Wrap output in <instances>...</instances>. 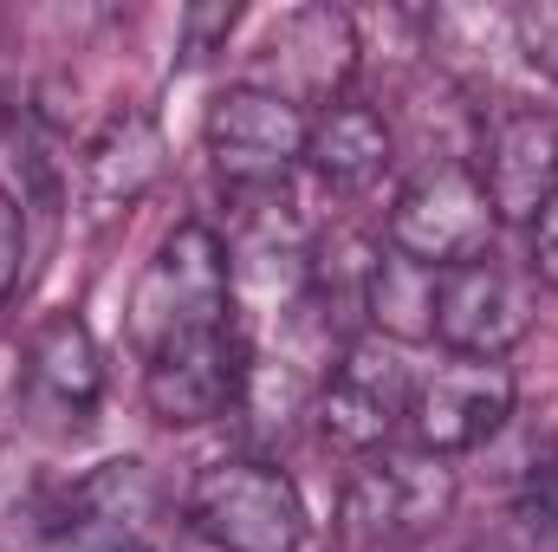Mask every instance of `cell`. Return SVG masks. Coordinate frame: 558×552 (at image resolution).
<instances>
[{"mask_svg":"<svg viewBox=\"0 0 558 552\" xmlns=\"http://www.w3.org/2000/svg\"><path fill=\"white\" fill-rule=\"evenodd\" d=\"M215 325H234V261L208 221H182L162 235L156 261L143 267L137 292H131V345L137 358H149Z\"/></svg>","mask_w":558,"mask_h":552,"instance_id":"obj_1","label":"cell"},{"mask_svg":"<svg viewBox=\"0 0 558 552\" xmlns=\"http://www.w3.org/2000/svg\"><path fill=\"white\" fill-rule=\"evenodd\" d=\"M182 520L215 552L305 547V494L279 461H260V455H234V461L202 468L189 481V494H182Z\"/></svg>","mask_w":558,"mask_h":552,"instance_id":"obj_2","label":"cell"},{"mask_svg":"<svg viewBox=\"0 0 558 552\" xmlns=\"http://www.w3.org/2000/svg\"><path fill=\"white\" fill-rule=\"evenodd\" d=\"M494 228H500V215H494L468 156H441V163L416 169L390 202V248L410 254L416 267H435V274L487 254Z\"/></svg>","mask_w":558,"mask_h":552,"instance_id":"obj_3","label":"cell"},{"mask_svg":"<svg viewBox=\"0 0 558 552\" xmlns=\"http://www.w3.org/2000/svg\"><path fill=\"white\" fill-rule=\"evenodd\" d=\"M254 384V338L247 325H215L195 338H175L143 358V404L169 429H202L215 416L241 410Z\"/></svg>","mask_w":558,"mask_h":552,"instance_id":"obj_4","label":"cell"},{"mask_svg":"<svg viewBox=\"0 0 558 552\" xmlns=\"http://www.w3.org/2000/svg\"><path fill=\"white\" fill-rule=\"evenodd\" d=\"M454 507V468L441 455L410 448H377L364 468L344 481V533L357 547H410L435 533Z\"/></svg>","mask_w":558,"mask_h":552,"instance_id":"obj_5","label":"cell"},{"mask_svg":"<svg viewBox=\"0 0 558 552\" xmlns=\"http://www.w3.org/2000/svg\"><path fill=\"white\" fill-rule=\"evenodd\" d=\"M305 131H312V118L299 105H286L274 92H254V85H228L202 118L208 163L234 195L286 189L292 169H305Z\"/></svg>","mask_w":558,"mask_h":552,"instance_id":"obj_6","label":"cell"},{"mask_svg":"<svg viewBox=\"0 0 558 552\" xmlns=\"http://www.w3.org/2000/svg\"><path fill=\"white\" fill-rule=\"evenodd\" d=\"M410 397H416V384H410L403 351L384 338H351L331 358V371L318 377L312 416H318L325 442H338L344 455H377L410 422Z\"/></svg>","mask_w":558,"mask_h":552,"instance_id":"obj_7","label":"cell"},{"mask_svg":"<svg viewBox=\"0 0 558 552\" xmlns=\"http://www.w3.org/2000/svg\"><path fill=\"white\" fill-rule=\"evenodd\" d=\"M59 533L78 552H162L169 547V494L149 475V461L111 455L65 488Z\"/></svg>","mask_w":558,"mask_h":552,"instance_id":"obj_8","label":"cell"},{"mask_svg":"<svg viewBox=\"0 0 558 552\" xmlns=\"http://www.w3.org/2000/svg\"><path fill=\"white\" fill-rule=\"evenodd\" d=\"M357 72V20L344 7H292L274 33L260 39L247 85L274 92L286 105H299L312 118V105H338L344 85Z\"/></svg>","mask_w":558,"mask_h":552,"instance_id":"obj_9","label":"cell"},{"mask_svg":"<svg viewBox=\"0 0 558 552\" xmlns=\"http://www.w3.org/2000/svg\"><path fill=\"white\" fill-rule=\"evenodd\" d=\"M526 332H533V292L507 261H494V248L435 274V338L448 345V358L500 364Z\"/></svg>","mask_w":558,"mask_h":552,"instance_id":"obj_10","label":"cell"},{"mask_svg":"<svg viewBox=\"0 0 558 552\" xmlns=\"http://www.w3.org/2000/svg\"><path fill=\"white\" fill-rule=\"evenodd\" d=\"M513 416V371L487 358H448L435 364L410 397V435L422 455H468L494 442Z\"/></svg>","mask_w":558,"mask_h":552,"instance_id":"obj_11","label":"cell"},{"mask_svg":"<svg viewBox=\"0 0 558 552\" xmlns=\"http://www.w3.org/2000/svg\"><path fill=\"white\" fill-rule=\"evenodd\" d=\"M162 176H169V137H162L156 111H143V105L111 111L78 156V208H85L92 228H111Z\"/></svg>","mask_w":558,"mask_h":552,"instance_id":"obj_12","label":"cell"},{"mask_svg":"<svg viewBox=\"0 0 558 552\" xmlns=\"http://www.w3.org/2000/svg\"><path fill=\"white\" fill-rule=\"evenodd\" d=\"M487 202L500 221H526L558 195V118L546 111H500L481 137V163H474Z\"/></svg>","mask_w":558,"mask_h":552,"instance_id":"obj_13","label":"cell"},{"mask_svg":"<svg viewBox=\"0 0 558 552\" xmlns=\"http://www.w3.org/2000/svg\"><path fill=\"white\" fill-rule=\"evenodd\" d=\"M20 384L39 404H52L65 422H85V416L98 410V397H105V364H98L92 325L78 312H52L26 338V351H20Z\"/></svg>","mask_w":558,"mask_h":552,"instance_id":"obj_14","label":"cell"},{"mask_svg":"<svg viewBox=\"0 0 558 552\" xmlns=\"http://www.w3.org/2000/svg\"><path fill=\"white\" fill-rule=\"evenodd\" d=\"M397 156V137L384 124L377 105H325L312 111V131H305V169L325 182V189H371Z\"/></svg>","mask_w":558,"mask_h":552,"instance_id":"obj_15","label":"cell"},{"mask_svg":"<svg viewBox=\"0 0 558 552\" xmlns=\"http://www.w3.org/2000/svg\"><path fill=\"white\" fill-rule=\"evenodd\" d=\"M364 319L390 345L435 338V267H416L397 248H377L371 267H364Z\"/></svg>","mask_w":558,"mask_h":552,"instance_id":"obj_16","label":"cell"},{"mask_svg":"<svg viewBox=\"0 0 558 552\" xmlns=\"http://www.w3.org/2000/svg\"><path fill=\"white\" fill-rule=\"evenodd\" d=\"M513 52L558 85V0H526L513 13Z\"/></svg>","mask_w":558,"mask_h":552,"instance_id":"obj_17","label":"cell"},{"mask_svg":"<svg viewBox=\"0 0 558 552\" xmlns=\"http://www.w3.org/2000/svg\"><path fill=\"white\" fill-rule=\"evenodd\" d=\"M234 20H241V7H228V0H215V7H189V13H182V59H189V65L215 59V52L228 46Z\"/></svg>","mask_w":558,"mask_h":552,"instance_id":"obj_18","label":"cell"},{"mask_svg":"<svg viewBox=\"0 0 558 552\" xmlns=\"http://www.w3.org/2000/svg\"><path fill=\"white\" fill-rule=\"evenodd\" d=\"M20 274H26V208L0 189V305L20 292Z\"/></svg>","mask_w":558,"mask_h":552,"instance_id":"obj_19","label":"cell"},{"mask_svg":"<svg viewBox=\"0 0 558 552\" xmlns=\"http://www.w3.org/2000/svg\"><path fill=\"white\" fill-rule=\"evenodd\" d=\"M533 274L558 292V195L533 215Z\"/></svg>","mask_w":558,"mask_h":552,"instance_id":"obj_20","label":"cell"}]
</instances>
